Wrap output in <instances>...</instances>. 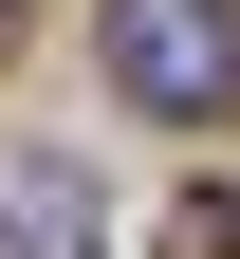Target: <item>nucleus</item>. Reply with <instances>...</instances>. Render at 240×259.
<instances>
[{"label": "nucleus", "mask_w": 240, "mask_h": 259, "mask_svg": "<svg viewBox=\"0 0 240 259\" xmlns=\"http://www.w3.org/2000/svg\"><path fill=\"white\" fill-rule=\"evenodd\" d=\"M0 56H19V0H0Z\"/></svg>", "instance_id": "nucleus-4"}, {"label": "nucleus", "mask_w": 240, "mask_h": 259, "mask_svg": "<svg viewBox=\"0 0 240 259\" xmlns=\"http://www.w3.org/2000/svg\"><path fill=\"white\" fill-rule=\"evenodd\" d=\"M185 241H203V259H240V185H203V204H185Z\"/></svg>", "instance_id": "nucleus-3"}, {"label": "nucleus", "mask_w": 240, "mask_h": 259, "mask_svg": "<svg viewBox=\"0 0 240 259\" xmlns=\"http://www.w3.org/2000/svg\"><path fill=\"white\" fill-rule=\"evenodd\" d=\"M92 241H111V222H92V185L56 167V148H37V167H0V259H92Z\"/></svg>", "instance_id": "nucleus-2"}, {"label": "nucleus", "mask_w": 240, "mask_h": 259, "mask_svg": "<svg viewBox=\"0 0 240 259\" xmlns=\"http://www.w3.org/2000/svg\"><path fill=\"white\" fill-rule=\"evenodd\" d=\"M111 93L129 111H222L240 93V0H111Z\"/></svg>", "instance_id": "nucleus-1"}]
</instances>
